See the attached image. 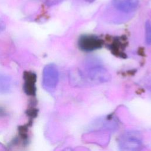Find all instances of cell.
Here are the masks:
<instances>
[{
	"label": "cell",
	"instance_id": "2",
	"mask_svg": "<svg viewBox=\"0 0 151 151\" xmlns=\"http://www.w3.org/2000/svg\"><path fill=\"white\" fill-rule=\"evenodd\" d=\"M79 48L84 51H91L102 46L101 40L96 35H83L78 41Z\"/></svg>",
	"mask_w": 151,
	"mask_h": 151
},
{
	"label": "cell",
	"instance_id": "9",
	"mask_svg": "<svg viewBox=\"0 0 151 151\" xmlns=\"http://www.w3.org/2000/svg\"><path fill=\"white\" fill-rule=\"evenodd\" d=\"M5 29V24L4 22L0 18V32L4 31Z\"/></svg>",
	"mask_w": 151,
	"mask_h": 151
},
{
	"label": "cell",
	"instance_id": "6",
	"mask_svg": "<svg viewBox=\"0 0 151 151\" xmlns=\"http://www.w3.org/2000/svg\"><path fill=\"white\" fill-rule=\"evenodd\" d=\"M11 85V78L9 77L3 73H0V91L7 90Z\"/></svg>",
	"mask_w": 151,
	"mask_h": 151
},
{
	"label": "cell",
	"instance_id": "3",
	"mask_svg": "<svg viewBox=\"0 0 151 151\" xmlns=\"http://www.w3.org/2000/svg\"><path fill=\"white\" fill-rule=\"evenodd\" d=\"M87 74L89 78L96 83H105L111 78V76L108 71L100 65H95L90 68Z\"/></svg>",
	"mask_w": 151,
	"mask_h": 151
},
{
	"label": "cell",
	"instance_id": "1",
	"mask_svg": "<svg viewBox=\"0 0 151 151\" xmlns=\"http://www.w3.org/2000/svg\"><path fill=\"white\" fill-rule=\"evenodd\" d=\"M59 73L57 67L54 64H49L44 68L42 72V84L48 89L54 88L57 85Z\"/></svg>",
	"mask_w": 151,
	"mask_h": 151
},
{
	"label": "cell",
	"instance_id": "7",
	"mask_svg": "<svg viewBox=\"0 0 151 151\" xmlns=\"http://www.w3.org/2000/svg\"><path fill=\"white\" fill-rule=\"evenodd\" d=\"M71 79H73V83L77 84L79 85L80 84H83L84 83V78L83 77V74H81V73L77 72V71H73L71 73Z\"/></svg>",
	"mask_w": 151,
	"mask_h": 151
},
{
	"label": "cell",
	"instance_id": "8",
	"mask_svg": "<svg viewBox=\"0 0 151 151\" xmlns=\"http://www.w3.org/2000/svg\"><path fill=\"white\" fill-rule=\"evenodd\" d=\"M145 41L147 45L151 44V22L147 21L145 23Z\"/></svg>",
	"mask_w": 151,
	"mask_h": 151
},
{
	"label": "cell",
	"instance_id": "4",
	"mask_svg": "<svg viewBox=\"0 0 151 151\" xmlns=\"http://www.w3.org/2000/svg\"><path fill=\"white\" fill-rule=\"evenodd\" d=\"M113 5L117 10L129 13L135 11L139 4V0H113Z\"/></svg>",
	"mask_w": 151,
	"mask_h": 151
},
{
	"label": "cell",
	"instance_id": "5",
	"mask_svg": "<svg viewBox=\"0 0 151 151\" xmlns=\"http://www.w3.org/2000/svg\"><path fill=\"white\" fill-rule=\"evenodd\" d=\"M24 88L28 94L33 95L35 93V82L37 80L36 74L31 71H25L24 73Z\"/></svg>",
	"mask_w": 151,
	"mask_h": 151
}]
</instances>
